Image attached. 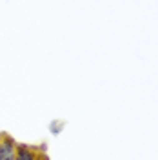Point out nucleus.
<instances>
[{"instance_id":"nucleus-1","label":"nucleus","mask_w":158,"mask_h":160,"mask_svg":"<svg viewBox=\"0 0 158 160\" xmlns=\"http://www.w3.org/2000/svg\"><path fill=\"white\" fill-rule=\"evenodd\" d=\"M17 144L18 142L9 133H0V160H15Z\"/></svg>"},{"instance_id":"nucleus-2","label":"nucleus","mask_w":158,"mask_h":160,"mask_svg":"<svg viewBox=\"0 0 158 160\" xmlns=\"http://www.w3.org/2000/svg\"><path fill=\"white\" fill-rule=\"evenodd\" d=\"M15 160H40V151L29 144H17Z\"/></svg>"}]
</instances>
